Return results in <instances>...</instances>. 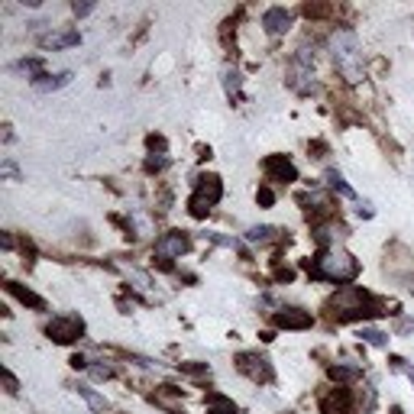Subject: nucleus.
Wrapping results in <instances>:
<instances>
[{
    "label": "nucleus",
    "instance_id": "nucleus-28",
    "mask_svg": "<svg viewBox=\"0 0 414 414\" xmlns=\"http://www.w3.org/2000/svg\"><path fill=\"white\" fill-rule=\"evenodd\" d=\"M149 149H159V153H165V139H162V136H149Z\"/></svg>",
    "mask_w": 414,
    "mask_h": 414
},
{
    "label": "nucleus",
    "instance_id": "nucleus-22",
    "mask_svg": "<svg viewBox=\"0 0 414 414\" xmlns=\"http://www.w3.org/2000/svg\"><path fill=\"white\" fill-rule=\"evenodd\" d=\"M165 165H169V159H165V155H149V159H146V172H162Z\"/></svg>",
    "mask_w": 414,
    "mask_h": 414
},
{
    "label": "nucleus",
    "instance_id": "nucleus-14",
    "mask_svg": "<svg viewBox=\"0 0 414 414\" xmlns=\"http://www.w3.org/2000/svg\"><path fill=\"white\" fill-rule=\"evenodd\" d=\"M71 81V71H59V75H39L36 81H32V88L36 91H59V88H65Z\"/></svg>",
    "mask_w": 414,
    "mask_h": 414
},
{
    "label": "nucleus",
    "instance_id": "nucleus-11",
    "mask_svg": "<svg viewBox=\"0 0 414 414\" xmlns=\"http://www.w3.org/2000/svg\"><path fill=\"white\" fill-rule=\"evenodd\" d=\"M311 324H314V317L307 311H301V307H282L276 314V327L282 330H307Z\"/></svg>",
    "mask_w": 414,
    "mask_h": 414
},
{
    "label": "nucleus",
    "instance_id": "nucleus-27",
    "mask_svg": "<svg viewBox=\"0 0 414 414\" xmlns=\"http://www.w3.org/2000/svg\"><path fill=\"white\" fill-rule=\"evenodd\" d=\"M75 16H88V13H94V4H75Z\"/></svg>",
    "mask_w": 414,
    "mask_h": 414
},
{
    "label": "nucleus",
    "instance_id": "nucleus-20",
    "mask_svg": "<svg viewBox=\"0 0 414 414\" xmlns=\"http://www.w3.org/2000/svg\"><path fill=\"white\" fill-rule=\"evenodd\" d=\"M327 184L333 188V191H340V194H343V198H356V191H353V188H350V184L343 182V175H340V172H333V169H330V172H327Z\"/></svg>",
    "mask_w": 414,
    "mask_h": 414
},
{
    "label": "nucleus",
    "instance_id": "nucleus-9",
    "mask_svg": "<svg viewBox=\"0 0 414 414\" xmlns=\"http://www.w3.org/2000/svg\"><path fill=\"white\" fill-rule=\"evenodd\" d=\"M262 26H266L268 36H285V32L292 30V13L285 7H268L262 13Z\"/></svg>",
    "mask_w": 414,
    "mask_h": 414
},
{
    "label": "nucleus",
    "instance_id": "nucleus-2",
    "mask_svg": "<svg viewBox=\"0 0 414 414\" xmlns=\"http://www.w3.org/2000/svg\"><path fill=\"white\" fill-rule=\"evenodd\" d=\"M330 307V317H337V321H360V317H376V314H385L382 304L369 292L356 288V285H346L340 288L333 298L327 301Z\"/></svg>",
    "mask_w": 414,
    "mask_h": 414
},
{
    "label": "nucleus",
    "instance_id": "nucleus-10",
    "mask_svg": "<svg viewBox=\"0 0 414 414\" xmlns=\"http://www.w3.org/2000/svg\"><path fill=\"white\" fill-rule=\"evenodd\" d=\"M321 414H353V395L346 389H333L321 398Z\"/></svg>",
    "mask_w": 414,
    "mask_h": 414
},
{
    "label": "nucleus",
    "instance_id": "nucleus-4",
    "mask_svg": "<svg viewBox=\"0 0 414 414\" xmlns=\"http://www.w3.org/2000/svg\"><path fill=\"white\" fill-rule=\"evenodd\" d=\"M223 198V184L217 175H204L198 178V184H194V194L188 198V211H191V217H207L211 211H214L217 204H220Z\"/></svg>",
    "mask_w": 414,
    "mask_h": 414
},
{
    "label": "nucleus",
    "instance_id": "nucleus-15",
    "mask_svg": "<svg viewBox=\"0 0 414 414\" xmlns=\"http://www.w3.org/2000/svg\"><path fill=\"white\" fill-rule=\"evenodd\" d=\"M278 237H282L278 227H249V230H246V239H249V243H259V246L276 243Z\"/></svg>",
    "mask_w": 414,
    "mask_h": 414
},
{
    "label": "nucleus",
    "instance_id": "nucleus-1",
    "mask_svg": "<svg viewBox=\"0 0 414 414\" xmlns=\"http://www.w3.org/2000/svg\"><path fill=\"white\" fill-rule=\"evenodd\" d=\"M330 59H333V65L340 69V75L346 78V81H360L362 78V42L360 36H356L353 30H346V26H340V30L330 32Z\"/></svg>",
    "mask_w": 414,
    "mask_h": 414
},
{
    "label": "nucleus",
    "instance_id": "nucleus-26",
    "mask_svg": "<svg viewBox=\"0 0 414 414\" xmlns=\"http://www.w3.org/2000/svg\"><path fill=\"white\" fill-rule=\"evenodd\" d=\"M4 382H7V391H10V395H16V391H20V382L13 379V372H10V369H4Z\"/></svg>",
    "mask_w": 414,
    "mask_h": 414
},
{
    "label": "nucleus",
    "instance_id": "nucleus-18",
    "mask_svg": "<svg viewBox=\"0 0 414 414\" xmlns=\"http://www.w3.org/2000/svg\"><path fill=\"white\" fill-rule=\"evenodd\" d=\"M75 391H78V395H81V398L88 401V405L94 408V411H100V414L107 411V398H104V395H97V391H91V389H88V385H78Z\"/></svg>",
    "mask_w": 414,
    "mask_h": 414
},
{
    "label": "nucleus",
    "instance_id": "nucleus-17",
    "mask_svg": "<svg viewBox=\"0 0 414 414\" xmlns=\"http://www.w3.org/2000/svg\"><path fill=\"white\" fill-rule=\"evenodd\" d=\"M362 376L360 366H330V379H337V382H356V379Z\"/></svg>",
    "mask_w": 414,
    "mask_h": 414
},
{
    "label": "nucleus",
    "instance_id": "nucleus-21",
    "mask_svg": "<svg viewBox=\"0 0 414 414\" xmlns=\"http://www.w3.org/2000/svg\"><path fill=\"white\" fill-rule=\"evenodd\" d=\"M360 337H362V340H366V343H372V346H389V337H385L382 330L362 327V330H360Z\"/></svg>",
    "mask_w": 414,
    "mask_h": 414
},
{
    "label": "nucleus",
    "instance_id": "nucleus-29",
    "mask_svg": "<svg viewBox=\"0 0 414 414\" xmlns=\"http://www.w3.org/2000/svg\"><path fill=\"white\" fill-rule=\"evenodd\" d=\"M4 175H7V178H13V182L20 178V172H16V165H13V162H4Z\"/></svg>",
    "mask_w": 414,
    "mask_h": 414
},
{
    "label": "nucleus",
    "instance_id": "nucleus-24",
    "mask_svg": "<svg viewBox=\"0 0 414 414\" xmlns=\"http://www.w3.org/2000/svg\"><path fill=\"white\" fill-rule=\"evenodd\" d=\"M256 201H259L262 207H272V204H276V194L268 191V188H259V191H256Z\"/></svg>",
    "mask_w": 414,
    "mask_h": 414
},
{
    "label": "nucleus",
    "instance_id": "nucleus-19",
    "mask_svg": "<svg viewBox=\"0 0 414 414\" xmlns=\"http://www.w3.org/2000/svg\"><path fill=\"white\" fill-rule=\"evenodd\" d=\"M223 91H227V97H230V100L239 97V71L223 69Z\"/></svg>",
    "mask_w": 414,
    "mask_h": 414
},
{
    "label": "nucleus",
    "instance_id": "nucleus-6",
    "mask_svg": "<svg viewBox=\"0 0 414 414\" xmlns=\"http://www.w3.org/2000/svg\"><path fill=\"white\" fill-rule=\"evenodd\" d=\"M237 369L256 385H268L272 379H276V369H272L268 356H262V353H239L237 356Z\"/></svg>",
    "mask_w": 414,
    "mask_h": 414
},
{
    "label": "nucleus",
    "instance_id": "nucleus-3",
    "mask_svg": "<svg viewBox=\"0 0 414 414\" xmlns=\"http://www.w3.org/2000/svg\"><path fill=\"white\" fill-rule=\"evenodd\" d=\"M311 272H314V278H327V282H353L360 276V262L340 246H330V249L317 253Z\"/></svg>",
    "mask_w": 414,
    "mask_h": 414
},
{
    "label": "nucleus",
    "instance_id": "nucleus-12",
    "mask_svg": "<svg viewBox=\"0 0 414 414\" xmlns=\"http://www.w3.org/2000/svg\"><path fill=\"white\" fill-rule=\"evenodd\" d=\"M78 32L75 30H52V32H46V36H39V46L42 49H52V52H61V49H71V46H78Z\"/></svg>",
    "mask_w": 414,
    "mask_h": 414
},
{
    "label": "nucleus",
    "instance_id": "nucleus-25",
    "mask_svg": "<svg viewBox=\"0 0 414 414\" xmlns=\"http://www.w3.org/2000/svg\"><path fill=\"white\" fill-rule=\"evenodd\" d=\"M88 369H91L94 379H110V376H114V369H110V366H88Z\"/></svg>",
    "mask_w": 414,
    "mask_h": 414
},
{
    "label": "nucleus",
    "instance_id": "nucleus-5",
    "mask_svg": "<svg viewBox=\"0 0 414 414\" xmlns=\"http://www.w3.org/2000/svg\"><path fill=\"white\" fill-rule=\"evenodd\" d=\"M46 337L52 343H75L85 337V321L78 314H59L46 324Z\"/></svg>",
    "mask_w": 414,
    "mask_h": 414
},
{
    "label": "nucleus",
    "instance_id": "nucleus-7",
    "mask_svg": "<svg viewBox=\"0 0 414 414\" xmlns=\"http://www.w3.org/2000/svg\"><path fill=\"white\" fill-rule=\"evenodd\" d=\"M188 246H191V239H188V233H184V230L162 233V237L155 239V259H159V262L182 259V256L188 253Z\"/></svg>",
    "mask_w": 414,
    "mask_h": 414
},
{
    "label": "nucleus",
    "instance_id": "nucleus-8",
    "mask_svg": "<svg viewBox=\"0 0 414 414\" xmlns=\"http://www.w3.org/2000/svg\"><path fill=\"white\" fill-rule=\"evenodd\" d=\"M262 172H266L268 182H285V184L298 182V169H295V162L285 159V155H268V159L262 162Z\"/></svg>",
    "mask_w": 414,
    "mask_h": 414
},
{
    "label": "nucleus",
    "instance_id": "nucleus-13",
    "mask_svg": "<svg viewBox=\"0 0 414 414\" xmlns=\"http://www.w3.org/2000/svg\"><path fill=\"white\" fill-rule=\"evenodd\" d=\"M7 292L13 295L16 301H23V304L36 307V311H46V298H39L36 292H30V288H23L20 282H7Z\"/></svg>",
    "mask_w": 414,
    "mask_h": 414
},
{
    "label": "nucleus",
    "instance_id": "nucleus-16",
    "mask_svg": "<svg viewBox=\"0 0 414 414\" xmlns=\"http://www.w3.org/2000/svg\"><path fill=\"white\" fill-rule=\"evenodd\" d=\"M207 414H239L237 405L230 398H223V395H211L207 398Z\"/></svg>",
    "mask_w": 414,
    "mask_h": 414
},
{
    "label": "nucleus",
    "instance_id": "nucleus-23",
    "mask_svg": "<svg viewBox=\"0 0 414 414\" xmlns=\"http://www.w3.org/2000/svg\"><path fill=\"white\" fill-rule=\"evenodd\" d=\"M184 372H188V376H194V379H207V376H211V369H207V366H191V362H184Z\"/></svg>",
    "mask_w": 414,
    "mask_h": 414
}]
</instances>
